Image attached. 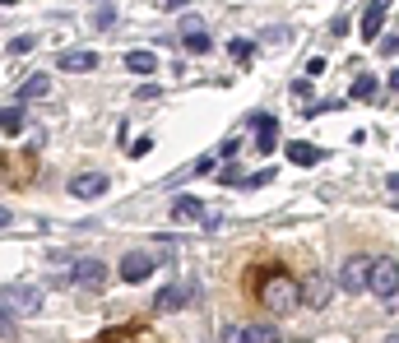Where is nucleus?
Returning <instances> with one entry per match:
<instances>
[{"label": "nucleus", "instance_id": "obj_1", "mask_svg": "<svg viewBox=\"0 0 399 343\" xmlns=\"http://www.w3.org/2000/svg\"><path fill=\"white\" fill-rule=\"evenodd\" d=\"M251 293H256V302L265 311H274V315H288L302 306V283L292 279L288 269H265L260 279L251 283Z\"/></svg>", "mask_w": 399, "mask_h": 343}, {"label": "nucleus", "instance_id": "obj_2", "mask_svg": "<svg viewBox=\"0 0 399 343\" xmlns=\"http://www.w3.org/2000/svg\"><path fill=\"white\" fill-rule=\"evenodd\" d=\"M0 306L10 315H37L42 311V288L28 279H10V283H0Z\"/></svg>", "mask_w": 399, "mask_h": 343}, {"label": "nucleus", "instance_id": "obj_3", "mask_svg": "<svg viewBox=\"0 0 399 343\" xmlns=\"http://www.w3.org/2000/svg\"><path fill=\"white\" fill-rule=\"evenodd\" d=\"M371 260L367 255H348V260H344V269H339V288H344V293L348 297H357V293H367L371 288Z\"/></svg>", "mask_w": 399, "mask_h": 343}, {"label": "nucleus", "instance_id": "obj_4", "mask_svg": "<svg viewBox=\"0 0 399 343\" xmlns=\"http://www.w3.org/2000/svg\"><path fill=\"white\" fill-rule=\"evenodd\" d=\"M335 288H339V279H330V274H307L302 279V306H311V311H325L330 306V297H335Z\"/></svg>", "mask_w": 399, "mask_h": 343}, {"label": "nucleus", "instance_id": "obj_5", "mask_svg": "<svg viewBox=\"0 0 399 343\" xmlns=\"http://www.w3.org/2000/svg\"><path fill=\"white\" fill-rule=\"evenodd\" d=\"M371 293H376V302H395L399 297V260H376V269H371Z\"/></svg>", "mask_w": 399, "mask_h": 343}, {"label": "nucleus", "instance_id": "obj_6", "mask_svg": "<svg viewBox=\"0 0 399 343\" xmlns=\"http://www.w3.org/2000/svg\"><path fill=\"white\" fill-rule=\"evenodd\" d=\"M65 283H75L84 293H98V288L107 283V265H103V260H75V269H70Z\"/></svg>", "mask_w": 399, "mask_h": 343}, {"label": "nucleus", "instance_id": "obj_7", "mask_svg": "<svg viewBox=\"0 0 399 343\" xmlns=\"http://www.w3.org/2000/svg\"><path fill=\"white\" fill-rule=\"evenodd\" d=\"M223 343H278L274 325H223Z\"/></svg>", "mask_w": 399, "mask_h": 343}, {"label": "nucleus", "instance_id": "obj_8", "mask_svg": "<svg viewBox=\"0 0 399 343\" xmlns=\"http://www.w3.org/2000/svg\"><path fill=\"white\" fill-rule=\"evenodd\" d=\"M154 269H158L154 250H130V255L121 260V279H125V283H144Z\"/></svg>", "mask_w": 399, "mask_h": 343}, {"label": "nucleus", "instance_id": "obj_9", "mask_svg": "<svg viewBox=\"0 0 399 343\" xmlns=\"http://www.w3.org/2000/svg\"><path fill=\"white\" fill-rule=\"evenodd\" d=\"M107 172H79V176H70V195H79V200H98V195H107Z\"/></svg>", "mask_w": 399, "mask_h": 343}, {"label": "nucleus", "instance_id": "obj_10", "mask_svg": "<svg viewBox=\"0 0 399 343\" xmlns=\"http://www.w3.org/2000/svg\"><path fill=\"white\" fill-rule=\"evenodd\" d=\"M98 343H163L154 329L144 325H121V329H107V334H98Z\"/></svg>", "mask_w": 399, "mask_h": 343}, {"label": "nucleus", "instance_id": "obj_11", "mask_svg": "<svg viewBox=\"0 0 399 343\" xmlns=\"http://www.w3.org/2000/svg\"><path fill=\"white\" fill-rule=\"evenodd\" d=\"M251 125H256V149L269 158L278 149V121L274 116H251Z\"/></svg>", "mask_w": 399, "mask_h": 343}, {"label": "nucleus", "instance_id": "obj_12", "mask_svg": "<svg viewBox=\"0 0 399 343\" xmlns=\"http://www.w3.org/2000/svg\"><path fill=\"white\" fill-rule=\"evenodd\" d=\"M186 302H190V288H181V283H168V288H163V293L154 297V311H181Z\"/></svg>", "mask_w": 399, "mask_h": 343}, {"label": "nucleus", "instance_id": "obj_13", "mask_svg": "<svg viewBox=\"0 0 399 343\" xmlns=\"http://www.w3.org/2000/svg\"><path fill=\"white\" fill-rule=\"evenodd\" d=\"M385 5H390V0H371L367 10H362V42H376V33H381V24H385Z\"/></svg>", "mask_w": 399, "mask_h": 343}, {"label": "nucleus", "instance_id": "obj_14", "mask_svg": "<svg viewBox=\"0 0 399 343\" xmlns=\"http://www.w3.org/2000/svg\"><path fill=\"white\" fill-rule=\"evenodd\" d=\"M283 154H288L292 158V163H297V167H316V163H321V149H316V144H302V140H292L288 144V149H283Z\"/></svg>", "mask_w": 399, "mask_h": 343}, {"label": "nucleus", "instance_id": "obj_15", "mask_svg": "<svg viewBox=\"0 0 399 343\" xmlns=\"http://www.w3.org/2000/svg\"><path fill=\"white\" fill-rule=\"evenodd\" d=\"M93 65H98L93 51H61V70H70V75H89Z\"/></svg>", "mask_w": 399, "mask_h": 343}, {"label": "nucleus", "instance_id": "obj_16", "mask_svg": "<svg viewBox=\"0 0 399 343\" xmlns=\"http://www.w3.org/2000/svg\"><path fill=\"white\" fill-rule=\"evenodd\" d=\"M172 219H177V223H195V219H204V209H200L195 195H181V200L172 204Z\"/></svg>", "mask_w": 399, "mask_h": 343}, {"label": "nucleus", "instance_id": "obj_17", "mask_svg": "<svg viewBox=\"0 0 399 343\" xmlns=\"http://www.w3.org/2000/svg\"><path fill=\"white\" fill-rule=\"evenodd\" d=\"M46 93H51V79H46V75H28V79H24V89H19V98H24V102L46 98Z\"/></svg>", "mask_w": 399, "mask_h": 343}, {"label": "nucleus", "instance_id": "obj_18", "mask_svg": "<svg viewBox=\"0 0 399 343\" xmlns=\"http://www.w3.org/2000/svg\"><path fill=\"white\" fill-rule=\"evenodd\" d=\"M154 51H130L125 56V70H135V75H154Z\"/></svg>", "mask_w": 399, "mask_h": 343}, {"label": "nucleus", "instance_id": "obj_19", "mask_svg": "<svg viewBox=\"0 0 399 343\" xmlns=\"http://www.w3.org/2000/svg\"><path fill=\"white\" fill-rule=\"evenodd\" d=\"M186 37V51H190V56H209V51H214V42H209V33L200 28V33H181Z\"/></svg>", "mask_w": 399, "mask_h": 343}, {"label": "nucleus", "instance_id": "obj_20", "mask_svg": "<svg viewBox=\"0 0 399 343\" xmlns=\"http://www.w3.org/2000/svg\"><path fill=\"white\" fill-rule=\"evenodd\" d=\"M353 98H357V102H376V98H381V89H376V79H371V75H362V79L353 84Z\"/></svg>", "mask_w": 399, "mask_h": 343}, {"label": "nucleus", "instance_id": "obj_21", "mask_svg": "<svg viewBox=\"0 0 399 343\" xmlns=\"http://www.w3.org/2000/svg\"><path fill=\"white\" fill-rule=\"evenodd\" d=\"M0 130H5V135H19V130H24V111H19V107L0 111Z\"/></svg>", "mask_w": 399, "mask_h": 343}, {"label": "nucleus", "instance_id": "obj_22", "mask_svg": "<svg viewBox=\"0 0 399 343\" xmlns=\"http://www.w3.org/2000/svg\"><path fill=\"white\" fill-rule=\"evenodd\" d=\"M228 51H232V61H251V56H256V42H246V37H232L228 42Z\"/></svg>", "mask_w": 399, "mask_h": 343}, {"label": "nucleus", "instance_id": "obj_23", "mask_svg": "<svg viewBox=\"0 0 399 343\" xmlns=\"http://www.w3.org/2000/svg\"><path fill=\"white\" fill-rule=\"evenodd\" d=\"M269 181H274V172L265 167V172H251V176H242L237 186H242V190H256V186H269Z\"/></svg>", "mask_w": 399, "mask_h": 343}, {"label": "nucleus", "instance_id": "obj_24", "mask_svg": "<svg viewBox=\"0 0 399 343\" xmlns=\"http://www.w3.org/2000/svg\"><path fill=\"white\" fill-rule=\"evenodd\" d=\"M33 47H37V37H33V33H19L15 42H10V56H28Z\"/></svg>", "mask_w": 399, "mask_h": 343}, {"label": "nucleus", "instance_id": "obj_25", "mask_svg": "<svg viewBox=\"0 0 399 343\" xmlns=\"http://www.w3.org/2000/svg\"><path fill=\"white\" fill-rule=\"evenodd\" d=\"M288 93H292V102H311V79H297Z\"/></svg>", "mask_w": 399, "mask_h": 343}, {"label": "nucleus", "instance_id": "obj_26", "mask_svg": "<svg viewBox=\"0 0 399 343\" xmlns=\"http://www.w3.org/2000/svg\"><path fill=\"white\" fill-rule=\"evenodd\" d=\"M376 51H381V56H399V37H395V33H385L381 42H376Z\"/></svg>", "mask_w": 399, "mask_h": 343}, {"label": "nucleus", "instance_id": "obj_27", "mask_svg": "<svg viewBox=\"0 0 399 343\" xmlns=\"http://www.w3.org/2000/svg\"><path fill=\"white\" fill-rule=\"evenodd\" d=\"M214 167H218V154H214V158H200L195 167H190V176H209Z\"/></svg>", "mask_w": 399, "mask_h": 343}, {"label": "nucleus", "instance_id": "obj_28", "mask_svg": "<svg viewBox=\"0 0 399 343\" xmlns=\"http://www.w3.org/2000/svg\"><path fill=\"white\" fill-rule=\"evenodd\" d=\"M0 339H15V315L0 306Z\"/></svg>", "mask_w": 399, "mask_h": 343}, {"label": "nucleus", "instance_id": "obj_29", "mask_svg": "<svg viewBox=\"0 0 399 343\" xmlns=\"http://www.w3.org/2000/svg\"><path fill=\"white\" fill-rule=\"evenodd\" d=\"M149 149H154V140H135V144H130V158H144Z\"/></svg>", "mask_w": 399, "mask_h": 343}, {"label": "nucleus", "instance_id": "obj_30", "mask_svg": "<svg viewBox=\"0 0 399 343\" xmlns=\"http://www.w3.org/2000/svg\"><path fill=\"white\" fill-rule=\"evenodd\" d=\"M330 33H335V37H344V33H348V15H339L335 24H330Z\"/></svg>", "mask_w": 399, "mask_h": 343}, {"label": "nucleus", "instance_id": "obj_31", "mask_svg": "<svg viewBox=\"0 0 399 343\" xmlns=\"http://www.w3.org/2000/svg\"><path fill=\"white\" fill-rule=\"evenodd\" d=\"M163 10H181V5H190V0H158Z\"/></svg>", "mask_w": 399, "mask_h": 343}, {"label": "nucleus", "instance_id": "obj_32", "mask_svg": "<svg viewBox=\"0 0 399 343\" xmlns=\"http://www.w3.org/2000/svg\"><path fill=\"white\" fill-rule=\"evenodd\" d=\"M385 84H390V93H399V70H390V79H385Z\"/></svg>", "mask_w": 399, "mask_h": 343}, {"label": "nucleus", "instance_id": "obj_33", "mask_svg": "<svg viewBox=\"0 0 399 343\" xmlns=\"http://www.w3.org/2000/svg\"><path fill=\"white\" fill-rule=\"evenodd\" d=\"M0 228H10V209H0Z\"/></svg>", "mask_w": 399, "mask_h": 343}, {"label": "nucleus", "instance_id": "obj_34", "mask_svg": "<svg viewBox=\"0 0 399 343\" xmlns=\"http://www.w3.org/2000/svg\"><path fill=\"white\" fill-rule=\"evenodd\" d=\"M0 5H15V0H0Z\"/></svg>", "mask_w": 399, "mask_h": 343}, {"label": "nucleus", "instance_id": "obj_35", "mask_svg": "<svg viewBox=\"0 0 399 343\" xmlns=\"http://www.w3.org/2000/svg\"><path fill=\"white\" fill-rule=\"evenodd\" d=\"M390 343H399V334H395V339H390Z\"/></svg>", "mask_w": 399, "mask_h": 343}]
</instances>
